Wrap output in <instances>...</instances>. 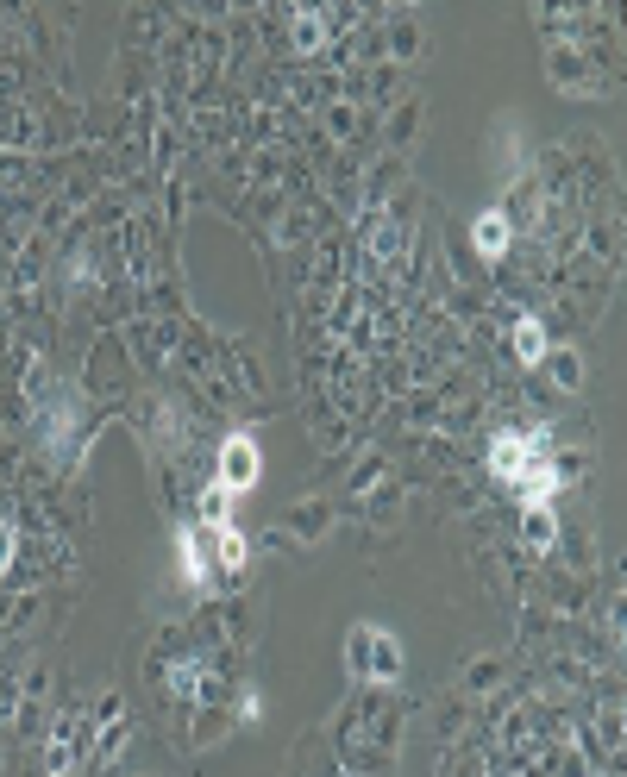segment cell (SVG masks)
Returning <instances> with one entry per match:
<instances>
[{
	"mask_svg": "<svg viewBox=\"0 0 627 777\" xmlns=\"http://www.w3.org/2000/svg\"><path fill=\"white\" fill-rule=\"evenodd\" d=\"M258 470H264V452H258V439H251V433H232L220 445V489L239 496V489L258 483Z\"/></svg>",
	"mask_w": 627,
	"mask_h": 777,
	"instance_id": "cell-1",
	"label": "cell"
},
{
	"mask_svg": "<svg viewBox=\"0 0 627 777\" xmlns=\"http://www.w3.org/2000/svg\"><path fill=\"white\" fill-rule=\"evenodd\" d=\"M546 69H552V82H559L565 94H596V76L584 69V57H577V38H552Z\"/></svg>",
	"mask_w": 627,
	"mask_h": 777,
	"instance_id": "cell-2",
	"label": "cell"
},
{
	"mask_svg": "<svg viewBox=\"0 0 627 777\" xmlns=\"http://www.w3.org/2000/svg\"><path fill=\"white\" fill-rule=\"evenodd\" d=\"M88 727H95V715H69L57 734H51V759H44V765H51V771H76V759H82V734H88Z\"/></svg>",
	"mask_w": 627,
	"mask_h": 777,
	"instance_id": "cell-3",
	"label": "cell"
},
{
	"mask_svg": "<svg viewBox=\"0 0 627 777\" xmlns=\"http://www.w3.org/2000/svg\"><path fill=\"white\" fill-rule=\"evenodd\" d=\"M508 239H515L508 214H477V226H471V245H477V257H483V264H502V257H508Z\"/></svg>",
	"mask_w": 627,
	"mask_h": 777,
	"instance_id": "cell-4",
	"label": "cell"
},
{
	"mask_svg": "<svg viewBox=\"0 0 627 777\" xmlns=\"http://www.w3.org/2000/svg\"><path fill=\"white\" fill-rule=\"evenodd\" d=\"M383 51H389V63H414L421 57V19L414 13H389V32H383Z\"/></svg>",
	"mask_w": 627,
	"mask_h": 777,
	"instance_id": "cell-5",
	"label": "cell"
},
{
	"mask_svg": "<svg viewBox=\"0 0 627 777\" xmlns=\"http://www.w3.org/2000/svg\"><path fill=\"white\" fill-rule=\"evenodd\" d=\"M540 364L552 370V383H559L565 395L584 389V351H577V345H546V358H540Z\"/></svg>",
	"mask_w": 627,
	"mask_h": 777,
	"instance_id": "cell-6",
	"label": "cell"
},
{
	"mask_svg": "<svg viewBox=\"0 0 627 777\" xmlns=\"http://www.w3.org/2000/svg\"><path fill=\"white\" fill-rule=\"evenodd\" d=\"M370 684H402V646L389 633H370Z\"/></svg>",
	"mask_w": 627,
	"mask_h": 777,
	"instance_id": "cell-7",
	"label": "cell"
},
{
	"mask_svg": "<svg viewBox=\"0 0 627 777\" xmlns=\"http://www.w3.org/2000/svg\"><path fill=\"white\" fill-rule=\"evenodd\" d=\"M521 539H527V552H552V546H559V521H552L540 502H527V514H521Z\"/></svg>",
	"mask_w": 627,
	"mask_h": 777,
	"instance_id": "cell-8",
	"label": "cell"
},
{
	"mask_svg": "<svg viewBox=\"0 0 627 777\" xmlns=\"http://www.w3.org/2000/svg\"><path fill=\"white\" fill-rule=\"evenodd\" d=\"M327 527H333V502H301L289 514V533L295 539H327Z\"/></svg>",
	"mask_w": 627,
	"mask_h": 777,
	"instance_id": "cell-9",
	"label": "cell"
},
{
	"mask_svg": "<svg viewBox=\"0 0 627 777\" xmlns=\"http://www.w3.org/2000/svg\"><path fill=\"white\" fill-rule=\"evenodd\" d=\"M490 464H496V477H515V470H527V433H502L490 445Z\"/></svg>",
	"mask_w": 627,
	"mask_h": 777,
	"instance_id": "cell-10",
	"label": "cell"
},
{
	"mask_svg": "<svg viewBox=\"0 0 627 777\" xmlns=\"http://www.w3.org/2000/svg\"><path fill=\"white\" fill-rule=\"evenodd\" d=\"M370 633H377V627H352V633H345V671H352V684H370Z\"/></svg>",
	"mask_w": 627,
	"mask_h": 777,
	"instance_id": "cell-11",
	"label": "cell"
},
{
	"mask_svg": "<svg viewBox=\"0 0 627 777\" xmlns=\"http://www.w3.org/2000/svg\"><path fill=\"white\" fill-rule=\"evenodd\" d=\"M414 132H421V94H408V101L396 107V113H389V145H414Z\"/></svg>",
	"mask_w": 627,
	"mask_h": 777,
	"instance_id": "cell-12",
	"label": "cell"
},
{
	"mask_svg": "<svg viewBox=\"0 0 627 777\" xmlns=\"http://www.w3.org/2000/svg\"><path fill=\"white\" fill-rule=\"evenodd\" d=\"M327 26H333V13H295V51L301 57L320 51V44H327Z\"/></svg>",
	"mask_w": 627,
	"mask_h": 777,
	"instance_id": "cell-13",
	"label": "cell"
},
{
	"mask_svg": "<svg viewBox=\"0 0 627 777\" xmlns=\"http://www.w3.org/2000/svg\"><path fill=\"white\" fill-rule=\"evenodd\" d=\"M502 684V658H471V665H464V684L458 690H471V696H490Z\"/></svg>",
	"mask_w": 627,
	"mask_h": 777,
	"instance_id": "cell-14",
	"label": "cell"
},
{
	"mask_svg": "<svg viewBox=\"0 0 627 777\" xmlns=\"http://www.w3.org/2000/svg\"><path fill=\"white\" fill-rule=\"evenodd\" d=\"M515 358L521 364H540L546 358V326L540 320H515Z\"/></svg>",
	"mask_w": 627,
	"mask_h": 777,
	"instance_id": "cell-15",
	"label": "cell"
},
{
	"mask_svg": "<svg viewBox=\"0 0 627 777\" xmlns=\"http://www.w3.org/2000/svg\"><path fill=\"white\" fill-rule=\"evenodd\" d=\"M126 740H132V734H126V721L113 715V721H107V734L95 740V765H113V759H120V752H126Z\"/></svg>",
	"mask_w": 627,
	"mask_h": 777,
	"instance_id": "cell-16",
	"label": "cell"
},
{
	"mask_svg": "<svg viewBox=\"0 0 627 777\" xmlns=\"http://www.w3.org/2000/svg\"><path fill=\"white\" fill-rule=\"evenodd\" d=\"M182 577L201 583L207 577V552H201V533H182Z\"/></svg>",
	"mask_w": 627,
	"mask_h": 777,
	"instance_id": "cell-17",
	"label": "cell"
},
{
	"mask_svg": "<svg viewBox=\"0 0 627 777\" xmlns=\"http://www.w3.org/2000/svg\"><path fill=\"white\" fill-rule=\"evenodd\" d=\"M226 508H232V489H207V496H201V514L214 527H226Z\"/></svg>",
	"mask_w": 627,
	"mask_h": 777,
	"instance_id": "cell-18",
	"label": "cell"
},
{
	"mask_svg": "<svg viewBox=\"0 0 627 777\" xmlns=\"http://www.w3.org/2000/svg\"><path fill=\"white\" fill-rule=\"evenodd\" d=\"M220 558H226V571H239V564H245V533L220 527Z\"/></svg>",
	"mask_w": 627,
	"mask_h": 777,
	"instance_id": "cell-19",
	"label": "cell"
},
{
	"mask_svg": "<svg viewBox=\"0 0 627 777\" xmlns=\"http://www.w3.org/2000/svg\"><path fill=\"white\" fill-rule=\"evenodd\" d=\"M327 126H333V138H352V132H358V107H333Z\"/></svg>",
	"mask_w": 627,
	"mask_h": 777,
	"instance_id": "cell-20",
	"label": "cell"
},
{
	"mask_svg": "<svg viewBox=\"0 0 627 777\" xmlns=\"http://www.w3.org/2000/svg\"><path fill=\"white\" fill-rule=\"evenodd\" d=\"M13 552H19V533H13V527H0V577L13 571Z\"/></svg>",
	"mask_w": 627,
	"mask_h": 777,
	"instance_id": "cell-21",
	"label": "cell"
},
{
	"mask_svg": "<svg viewBox=\"0 0 627 777\" xmlns=\"http://www.w3.org/2000/svg\"><path fill=\"white\" fill-rule=\"evenodd\" d=\"M364 483H383V458H364V470L352 477V489H364Z\"/></svg>",
	"mask_w": 627,
	"mask_h": 777,
	"instance_id": "cell-22",
	"label": "cell"
}]
</instances>
